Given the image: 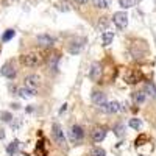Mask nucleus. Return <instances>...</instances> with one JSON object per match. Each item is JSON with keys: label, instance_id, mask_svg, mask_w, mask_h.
Returning a JSON list of instances; mask_svg holds the SVG:
<instances>
[{"label": "nucleus", "instance_id": "f257e3e1", "mask_svg": "<svg viewBox=\"0 0 156 156\" xmlns=\"http://www.w3.org/2000/svg\"><path fill=\"white\" fill-rule=\"evenodd\" d=\"M112 22L115 23V27L119 30H125L128 25V14L125 11H117L112 14Z\"/></svg>", "mask_w": 156, "mask_h": 156}, {"label": "nucleus", "instance_id": "f03ea898", "mask_svg": "<svg viewBox=\"0 0 156 156\" xmlns=\"http://www.w3.org/2000/svg\"><path fill=\"white\" fill-rule=\"evenodd\" d=\"M20 62L27 67H36V66L41 64V58H39V55H36V53H27V55L20 56Z\"/></svg>", "mask_w": 156, "mask_h": 156}, {"label": "nucleus", "instance_id": "7ed1b4c3", "mask_svg": "<svg viewBox=\"0 0 156 156\" xmlns=\"http://www.w3.org/2000/svg\"><path fill=\"white\" fill-rule=\"evenodd\" d=\"M51 133H53V139L56 140L58 145H61V147L66 145V137H64L62 128L59 126V123H53V126H51Z\"/></svg>", "mask_w": 156, "mask_h": 156}, {"label": "nucleus", "instance_id": "20e7f679", "mask_svg": "<svg viewBox=\"0 0 156 156\" xmlns=\"http://www.w3.org/2000/svg\"><path fill=\"white\" fill-rule=\"evenodd\" d=\"M69 137L72 142H81L83 137H84V131H83V128L80 125H73L70 128V131H69Z\"/></svg>", "mask_w": 156, "mask_h": 156}, {"label": "nucleus", "instance_id": "39448f33", "mask_svg": "<svg viewBox=\"0 0 156 156\" xmlns=\"http://www.w3.org/2000/svg\"><path fill=\"white\" fill-rule=\"evenodd\" d=\"M0 73H2L5 78H8V80H14L17 72H16L14 64H12V62H6V64H3V67L0 69Z\"/></svg>", "mask_w": 156, "mask_h": 156}, {"label": "nucleus", "instance_id": "423d86ee", "mask_svg": "<svg viewBox=\"0 0 156 156\" xmlns=\"http://www.w3.org/2000/svg\"><path fill=\"white\" fill-rule=\"evenodd\" d=\"M36 41H37V44L41 45V47H51L55 44V36H51V34H47V33H44V34H39L37 37H36Z\"/></svg>", "mask_w": 156, "mask_h": 156}, {"label": "nucleus", "instance_id": "0eeeda50", "mask_svg": "<svg viewBox=\"0 0 156 156\" xmlns=\"http://www.w3.org/2000/svg\"><path fill=\"white\" fill-rule=\"evenodd\" d=\"M84 42H86V39H84V37H78V39H75V41H72L70 45H69V51H70L72 55H78V53H80V51L83 50Z\"/></svg>", "mask_w": 156, "mask_h": 156}, {"label": "nucleus", "instance_id": "6e6552de", "mask_svg": "<svg viewBox=\"0 0 156 156\" xmlns=\"http://www.w3.org/2000/svg\"><path fill=\"white\" fill-rule=\"evenodd\" d=\"M101 109L106 114H115L117 111H120V103L119 101H106L105 105H101Z\"/></svg>", "mask_w": 156, "mask_h": 156}, {"label": "nucleus", "instance_id": "1a4fd4ad", "mask_svg": "<svg viewBox=\"0 0 156 156\" xmlns=\"http://www.w3.org/2000/svg\"><path fill=\"white\" fill-rule=\"evenodd\" d=\"M92 103L94 105H97V106H101V105H105V103L108 101L106 100V94H103V92H100V90H95V92H92Z\"/></svg>", "mask_w": 156, "mask_h": 156}, {"label": "nucleus", "instance_id": "9d476101", "mask_svg": "<svg viewBox=\"0 0 156 156\" xmlns=\"http://www.w3.org/2000/svg\"><path fill=\"white\" fill-rule=\"evenodd\" d=\"M101 75V66L98 62H94L92 66H90V70H89V78L92 81H97Z\"/></svg>", "mask_w": 156, "mask_h": 156}, {"label": "nucleus", "instance_id": "9b49d317", "mask_svg": "<svg viewBox=\"0 0 156 156\" xmlns=\"http://www.w3.org/2000/svg\"><path fill=\"white\" fill-rule=\"evenodd\" d=\"M39 83H41V80H39L37 75H27L25 76V86L30 87V89H36L39 86Z\"/></svg>", "mask_w": 156, "mask_h": 156}, {"label": "nucleus", "instance_id": "f8f14e48", "mask_svg": "<svg viewBox=\"0 0 156 156\" xmlns=\"http://www.w3.org/2000/svg\"><path fill=\"white\" fill-rule=\"evenodd\" d=\"M47 62H48V67L51 69V72H58V62H59V55L58 53H53V55H50L48 56V59H47Z\"/></svg>", "mask_w": 156, "mask_h": 156}, {"label": "nucleus", "instance_id": "ddd939ff", "mask_svg": "<svg viewBox=\"0 0 156 156\" xmlns=\"http://www.w3.org/2000/svg\"><path fill=\"white\" fill-rule=\"evenodd\" d=\"M17 94L22 97V98H31V97H34V94H36V89H30V87H20V89H17Z\"/></svg>", "mask_w": 156, "mask_h": 156}, {"label": "nucleus", "instance_id": "4468645a", "mask_svg": "<svg viewBox=\"0 0 156 156\" xmlns=\"http://www.w3.org/2000/svg\"><path fill=\"white\" fill-rule=\"evenodd\" d=\"M105 137H106V131H105L103 128H95V129H94V133H92L94 142H101Z\"/></svg>", "mask_w": 156, "mask_h": 156}, {"label": "nucleus", "instance_id": "2eb2a0df", "mask_svg": "<svg viewBox=\"0 0 156 156\" xmlns=\"http://www.w3.org/2000/svg\"><path fill=\"white\" fill-rule=\"evenodd\" d=\"M103 45H111L112 44V39H114V33L112 31H103Z\"/></svg>", "mask_w": 156, "mask_h": 156}, {"label": "nucleus", "instance_id": "dca6fc26", "mask_svg": "<svg viewBox=\"0 0 156 156\" xmlns=\"http://www.w3.org/2000/svg\"><path fill=\"white\" fill-rule=\"evenodd\" d=\"M19 147H20V142H19V140H12L11 144L6 147L8 154H16V153H17V150H19Z\"/></svg>", "mask_w": 156, "mask_h": 156}, {"label": "nucleus", "instance_id": "f3484780", "mask_svg": "<svg viewBox=\"0 0 156 156\" xmlns=\"http://www.w3.org/2000/svg\"><path fill=\"white\" fill-rule=\"evenodd\" d=\"M145 100H147V94L144 92V90H139V92L134 94V101L139 103V105H140V103H144Z\"/></svg>", "mask_w": 156, "mask_h": 156}, {"label": "nucleus", "instance_id": "a211bd4d", "mask_svg": "<svg viewBox=\"0 0 156 156\" xmlns=\"http://www.w3.org/2000/svg\"><path fill=\"white\" fill-rule=\"evenodd\" d=\"M94 2V6H97V8H108L109 5H111V0H92Z\"/></svg>", "mask_w": 156, "mask_h": 156}, {"label": "nucleus", "instance_id": "6ab92c4d", "mask_svg": "<svg viewBox=\"0 0 156 156\" xmlns=\"http://www.w3.org/2000/svg\"><path fill=\"white\" fill-rule=\"evenodd\" d=\"M108 25H109L108 17H101V19H100V22H98V30H100V31H106Z\"/></svg>", "mask_w": 156, "mask_h": 156}, {"label": "nucleus", "instance_id": "aec40b11", "mask_svg": "<svg viewBox=\"0 0 156 156\" xmlns=\"http://www.w3.org/2000/svg\"><path fill=\"white\" fill-rule=\"evenodd\" d=\"M9 125H11L12 129H19V126L22 125V119H20V117H12L11 122H9Z\"/></svg>", "mask_w": 156, "mask_h": 156}, {"label": "nucleus", "instance_id": "412c9836", "mask_svg": "<svg viewBox=\"0 0 156 156\" xmlns=\"http://www.w3.org/2000/svg\"><path fill=\"white\" fill-rule=\"evenodd\" d=\"M119 3H120V6L122 8H133L134 5H136V0H119Z\"/></svg>", "mask_w": 156, "mask_h": 156}, {"label": "nucleus", "instance_id": "4be33fe9", "mask_svg": "<svg viewBox=\"0 0 156 156\" xmlns=\"http://www.w3.org/2000/svg\"><path fill=\"white\" fill-rule=\"evenodd\" d=\"M14 34H16V31H14V30H6V31L3 33V36H2V41H3V42H8L9 39L14 37Z\"/></svg>", "mask_w": 156, "mask_h": 156}, {"label": "nucleus", "instance_id": "5701e85b", "mask_svg": "<svg viewBox=\"0 0 156 156\" xmlns=\"http://www.w3.org/2000/svg\"><path fill=\"white\" fill-rule=\"evenodd\" d=\"M90 156H106V151L100 147H95L90 150Z\"/></svg>", "mask_w": 156, "mask_h": 156}, {"label": "nucleus", "instance_id": "b1692460", "mask_svg": "<svg viewBox=\"0 0 156 156\" xmlns=\"http://www.w3.org/2000/svg\"><path fill=\"white\" fill-rule=\"evenodd\" d=\"M129 126H131L133 129H139L142 126V122L139 119H131V120H129Z\"/></svg>", "mask_w": 156, "mask_h": 156}, {"label": "nucleus", "instance_id": "393cba45", "mask_svg": "<svg viewBox=\"0 0 156 156\" xmlns=\"http://www.w3.org/2000/svg\"><path fill=\"white\" fill-rule=\"evenodd\" d=\"M0 119H2L3 122H11V119H12V115L9 114V112H6V111H2V112H0Z\"/></svg>", "mask_w": 156, "mask_h": 156}, {"label": "nucleus", "instance_id": "a878e982", "mask_svg": "<svg viewBox=\"0 0 156 156\" xmlns=\"http://www.w3.org/2000/svg\"><path fill=\"white\" fill-rule=\"evenodd\" d=\"M114 129H115V134L119 136V137H122V136H123V133H125V131H123V125H120V123H119V125H115V128H114Z\"/></svg>", "mask_w": 156, "mask_h": 156}, {"label": "nucleus", "instance_id": "bb28decb", "mask_svg": "<svg viewBox=\"0 0 156 156\" xmlns=\"http://www.w3.org/2000/svg\"><path fill=\"white\" fill-rule=\"evenodd\" d=\"M59 11H70V5L67 3V2H62V3H59Z\"/></svg>", "mask_w": 156, "mask_h": 156}, {"label": "nucleus", "instance_id": "cd10ccee", "mask_svg": "<svg viewBox=\"0 0 156 156\" xmlns=\"http://www.w3.org/2000/svg\"><path fill=\"white\" fill-rule=\"evenodd\" d=\"M145 90H147V92H150V95H151V94H153V90H154V89H153V84H151V83L147 84V86H145ZM147 92H145V94H147Z\"/></svg>", "mask_w": 156, "mask_h": 156}, {"label": "nucleus", "instance_id": "c85d7f7f", "mask_svg": "<svg viewBox=\"0 0 156 156\" xmlns=\"http://www.w3.org/2000/svg\"><path fill=\"white\" fill-rule=\"evenodd\" d=\"M76 3H80V5H86L87 3V0H75Z\"/></svg>", "mask_w": 156, "mask_h": 156}, {"label": "nucleus", "instance_id": "c756f323", "mask_svg": "<svg viewBox=\"0 0 156 156\" xmlns=\"http://www.w3.org/2000/svg\"><path fill=\"white\" fill-rule=\"evenodd\" d=\"M3 137H5V129L0 128V139H3Z\"/></svg>", "mask_w": 156, "mask_h": 156}, {"label": "nucleus", "instance_id": "7c9ffc66", "mask_svg": "<svg viewBox=\"0 0 156 156\" xmlns=\"http://www.w3.org/2000/svg\"><path fill=\"white\" fill-rule=\"evenodd\" d=\"M12 108H14V109H19L20 108V105H19V103H12V105H11Z\"/></svg>", "mask_w": 156, "mask_h": 156}, {"label": "nucleus", "instance_id": "2f4dec72", "mask_svg": "<svg viewBox=\"0 0 156 156\" xmlns=\"http://www.w3.org/2000/svg\"><path fill=\"white\" fill-rule=\"evenodd\" d=\"M66 106H67V105H62V108H61V109H59V114H62V112H64V111H66Z\"/></svg>", "mask_w": 156, "mask_h": 156}, {"label": "nucleus", "instance_id": "473e14b6", "mask_svg": "<svg viewBox=\"0 0 156 156\" xmlns=\"http://www.w3.org/2000/svg\"><path fill=\"white\" fill-rule=\"evenodd\" d=\"M154 94H156V89H154Z\"/></svg>", "mask_w": 156, "mask_h": 156}]
</instances>
